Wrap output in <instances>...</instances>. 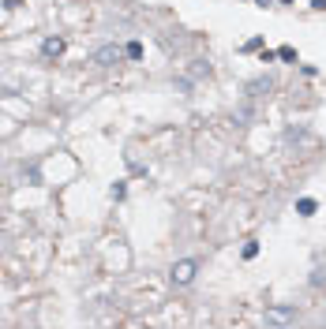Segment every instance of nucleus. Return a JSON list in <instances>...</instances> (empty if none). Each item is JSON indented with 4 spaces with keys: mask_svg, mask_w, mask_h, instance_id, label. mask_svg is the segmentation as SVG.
I'll return each mask as SVG.
<instances>
[{
    "mask_svg": "<svg viewBox=\"0 0 326 329\" xmlns=\"http://www.w3.org/2000/svg\"><path fill=\"white\" fill-rule=\"evenodd\" d=\"M195 273H199V262L195 258H180V262H176V266H172V273H169V277H172V284H191V281H195Z\"/></svg>",
    "mask_w": 326,
    "mask_h": 329,
    "instance_id": "obj_1",
    "label": "nucleus"
},
{
    "mask_svg": "<svg viewBox=\"0 0 326 329\" xmlns=\"http://www.w3.org/2000/svg\"><path fill=\"white\" fill-rule=\"evenodd\" d=\"M120 56H124V49H116V45H105V49H98V52H94L90 60H94L98 68H109L112 60H120Z\"/></svg>",
    "mask_w": 326,
    "mask_h": 329,
    "instance_id": "obj_2",
    "label": "nucleus"
},
{
    "mask_svg": "<svg viewBox=\"0 0 326 329\" xmlns=\"http://www.w3.org/2000/svg\"><path fill=\"white\" fill-rule=\"evenodd\" d=\"M60 52H64V38H60V34H53V38H45V42H42V56H45V60L60 56Z\"/></svg>",
    "mask_w": 326,
    "mask_h": 329,
    "instance_id": "obj_3",
    "label": "nucleus"
},
{
    "mask_svg": "<svg viewBox=\"0 0 326 329\" xmlns=\"http://www.w3.org/2000/svg\"><path fill=\"white\" fill-rule=\"evenodd\" d=\"M315 210H319L315 198H296V213H300V217H315Z\"/></svg>",
    "mask_w": 326,
    "mask_h": 329,
    "instance_id": "obj_4",
    "label": "nucleus"
},
{
    "mask_svg": "<svg viewBox=\"0 0 326 329\" xmlns=\"http://www.w3.org/2000/svg\"><path fill=\"white\" fill-rule=\"evenodd\" d=\"M124 56H128V60H143V45H139V42H128V45H124Z\"/></svg>",
    "mask_w": 326,
    "mask_h": 329,
    "instance_id": "obj_5",
    "label": "nucleus"
},
{
    "mask_svg": "<svg viewBox=\"0 0 326 329\" xmlns=\"http://www.w3.org/2000/svg\"><path fill=\"white\" fill-rule=\"evenodd\" d=\"M277 60H285V64H296V49H292V45H281V49H277Z\"/></svg>",
    "mask_w": 326,
    "mask_h": 329,
    "instance_id": "obj_6",
    "label": "nucleus"
},
{
    "mask_svg": "<svg viewBox=\"0 0 326 329\" xmlns=\"http://www.w3.org/2000/svg\"><path fill=\"white\" fill-rule=\"evenodd\" d=\"M289 318H296V311H270L266 314V322H289Z\"/></svg>",
    "mask_w": 326,
    "mask_h": 329,
    "instance_id": "obj_7",
    "label": "nucleus"
},
{
    "mask_svg": "<svg viewBox=\"0 0 326 329\" xmlns=\"http://www.w3.org/2000/svg\"><path fill=\"white\" fill-rule=\"evenodd\" d=\"M259 254V239H248V243H244V258H255Z\"/></svg>",
    "mask_w": 326,
    "mask_h": 329,
    "instance_id": "obj_8",
    "label": "nucleus"
},
{
    "mask_svg": "<svg viewBox=\"0 0 326 329\" xmlns=\"http://www.w3.org/2000/svg\"><path fill=\"white\" fill-rule=\"evenodd\" d=\"M124 194H128V187H124V180H116V184H112V198H116V202H120Z\"/></svg>",
    "mask_w": 326,
    "mask_h": 329,
    "instance_id": "obj_9",
    "label": "nucleus"
},
{
    "mask_svg": "<svg viewBox=\"0 0 326 329\" xmlns=\"http://www.w3.org/2000/svg\"><path fill=\"white\" fill-rule=\"evenodd\" d=\"M274 60H277L274 49H263V52H259V64H274Z\"/></svg>",
    "mask_w": 326,
    "mask_h": 329,
    "instance_id": "obj_10",
    "label": "nucleus"
},
{
    "mask_svg": "<svg viewBox=\"0 0 326 329\" xmlns=\"http://www.w3.org/2000/svg\"><path fill=\"white\" fill-rule=\"evenodd\" d=\"M244 49H248V52H255V49H263V38H259V34H255V38H248V45H244Z\"/></svg>",
    "mask_w": 326,
    "mask_h": 329,
    "instance_id": "obj_11",
    "label": "nucleus"
},
{
    "mask_svg": "<svg viewBox=\"0 0 326 329\" xmlns=\"http://www.w3.org/2000/svg\"><path fill=\"white\" fill-rule=\"evenodd\" d=\"M15 8H23V0H4V11H15Z\"/></svg>",
    "mask_w": 326,
    "mask_h": 329,
    "instance_id": "obj_12",
    "label": "nucleus"
},
{
    "mask_svg": "<svg viewBox=\"0 0 326 329\" xmlns=\"http://www.w3.org/2000/svg\"><path fill=\"white\" fill-rule=\"evenodd\" d=\"M311 8H315V11H326V0H311Z\"/></svg>",
    "mask_w": 326,
    "mask_h": 329,
    "instance_id": "obj_13",
    "label": "nucleus"
},
{
    "mask_svg": "<svg viewBox=\"0 0 326 329\" xmlns=\"http://www.w3.org/2000/svg\"><path fill=\"white\" fill-rule=\"evenodd\" d=\"M270 4H274V0H255V8H270Z\"/></svg>",
    "mask_w": 326,
    "mask_h": 329,
    "instance_id": "obj_14",
    "label": "nucleus"
},
{
    "mask_svg": "<svg viewBox=\"0 0 326 329\" xmlns=\"http://www.w3.org/2000/svg\"><path fill=\"white\" fill-rule=\"evenodd\" d=\"M281 4H292V0H281Z\"/></svg>",
    "mask_w": 326,
    "mask_h": 329,
    "instance_id": "obj_15",
    "label": "nucleus"
}]
</instances>
